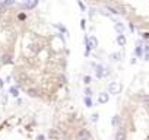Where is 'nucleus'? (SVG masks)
Segmentation results:
<instances>
[{"label": "nucleus", "instance_id": "obj_1", "mask_svg": "<svg viewBox=\"0 0 149 140\" xmlns=\"http://www.w3.org/2000/svg\"><path fill=\"white\" fill-rule=\"evenodd\" d=\"M12 78L29 98L53 102L67 85L63 38L34 12H27L12 60Z\"/></svg>", "mask_w": 149, "mask_h": 140}, {"label": "nucleus", "instance_id": "obj_2", "mask_svg": "<svg viewBox=\"0 0 149 140\" xmlns=\"http://www.w3.org/2000/svg\"><path fill=\"white\" fill-rule=\"evenodd\" d=\"M116 140H149V94H134L114 118Z\"/></svg>", "mask_w": 149, "mask_h": 140}, {"label": "nucleus", "instance_id": "obj_3", "mask_svg": "<svg viewBox=\"0 0 149 140\" xmlns=\"http://www.w3.org/2000/svg\"><path fill=\"white\" fill-rule=\"evenodd\" d=\"M25 15L18 7L0 5V70L13 60Z\"/></svg>", "mask_w": 149, "mask_h": 140}, {"label": "nucleus", "instance_id": "obj_4", "mask_svg": "<svg viewBox=\"0 0 149 140\" xmlns=\"http://www.w3.org/2000/svg\"><path fill=\"white\" fill-rule=\"evenodd\" d=\"M56 117L47 140H94L85 118L73 109H60Z\"/></svg>", "mask_w": 149, "mask_h": 140}, {"label": "nucleus", "instance_id": "obj_5", "mask_svg": "<svg viewBox=\"0 0 149 140\" xmlns=\"http://www.w3.org/2000/svg\"><path fill=\"white\" fill-rule=\"evenodd\" d=\"M121 15L133 27L149 34V0H89Z\"/></svg>", "mask_w": 149, "mask_h": 140}, {"label": "nucleus", "instance_id": "obj_6", "mask_svg": "<svg viewBox=\"0 0 149 140\" xmlns=\"http://www.w3.org/2000/svg\"><path fill=\"white\" fill-rule=\"evenodd\" d=\"M34 127L31 118L10 117L0 125V140H31Z\"/></svg>", "mask_w": 149, "mask_h": 140}]
</instances>
